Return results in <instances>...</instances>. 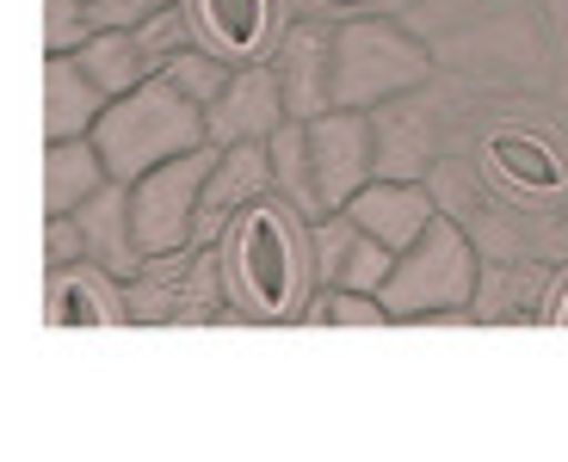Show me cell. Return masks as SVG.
Wrapping results in <instances>:
<instances>
[{
	"mask_svg": "<svg viewBox=\"0 0 568 462\" xmlns=\"http://www.w3.org/2000/svg\"><path fill=\"white\" fill-rule=\"evenodd\" d=\"M223 284L260 321L297 315L315 284L310 216L297 204H284V197L242 204V211L229 216V235H223Z\"/></svg>",
	"mask_w": 568,
	"mask_h": 462,
	"instance_id": "1",
	"label": "cell"
},
{
	"mask_svg": "<svg viewBox=\"0 0 568 462\" xmlns=\"http://www.w3.org/2000/svg\"><path fill=\"white\" fill-rule=\"evenodd\" d=\"M87 142L100 148V167L105 179L130 185L142 179L149 167H161V161H173V154L185 148H204V105L185 86H173L168 74H149V81H136L130 93L105 99L100 124L87 130Z\"/></svg>",
	"mask_w": 568,
	"mask_h": 462,
	"instance_id": "2",
	"label": "cell"
},
{
	"mask_svg": "<svg viewBox=\"0 0 568 462\" xmlns=\"http://www.w3.org/2000/svg\"><path fill=\"white\" fill-rule=\"evenodd\" d=\"M433 57L426 43L408 38L396 19H346L327 38V105L341 112H371V105H389V99L426 86Z\"/></svg>",
	"mask_w": 568,
	"mask_h": 462,
	"instance_id": "3",
	"label": "cell"
},
{
	"mask_svg": "<svg viewBox=\"0 0 568 462\" xmlns=\"http://www.w3.org/2000/svg\"><path fill=\"white\" fill-rule=\"evenodd\" d=\"M476 296V247L452 216H433L408 247L389 259L377 302L389 321H426V315H457Z\"/></svg>",
	"mask_w": 568,
	"mask_h": 462,
	"instance_id": "4",
	"label": "cell"
},
{
	"mask_svg": "<svg viewBox=\"0 0 568 462\" xmlns=\"http://www.w3.org/2000/svg\"><path fill=\"white\" fill-rule=\"evenodd\" d=\"M216 167V142L185 148L161 167H149L142 179H130V240L142 259H168L185 240L199 235V192Z\"/></svg>",
	"mask_w": 568,
	"mask_h": 462,
	"instance_id": "5",
	"label": "cell"
},
{
	"mask_svg": "<svg viewBox=\"0 0 568 462\" xmlns=\"http://www.w3.org/2000/svg\"><path fill=\"white\" fill-rule=\"evenodd\" d=\"M310 136V179H315V204L322 211H346V197L377 173V130L365 124V112H327L303 117Z\"/></svg>",
	"mask_w": 568,
	"mask_h": 462,
	"instance_id": "6",
	"label": "cell"
},
{
	"mask_svg": "<svg viewBox=\"0 0 568 462\" xmlns=\"http://www.w3.org/2000/svg\"><path fill=\"white\" fill-rule=\"evenodd\" d=\"M310 253H315V278L327 290H377L396 253L384 240H371L346 211H322L310 216Z\"/></svg>",
	"mask_w": 568,
	"mask_h": 462,
	"instance_id": "7",
	"label": "cell"
},
{
	"mask_svg": "<svg viewBox=\"0 0 568 462\" xmlns=\"http://www.w3.org/2000/svg\"><path fill=\"white\" fill-rule=\"evenodd\" d=\"M284 117V93L272 69H229V81L216 86V99L204 105V136L216 148L229 142H266Z\"/></svg>",
	"mask_w": 568,
	"mask_h": 462,
	"instance_id": "8",
	"label": "cell"
},
{
	"mask_svg": "<svg viewBox=\"0 0 568 462\" xmlns=\"http://www.w3.org/2000/svg\"><path fill=\"white\" fill-rule=\"evenodd\" d=\"M346 216H353L371 240H384L389 253H402L433 216H439V204H433V192H426L420 179H384V173H371V179L346 197Z\"/></svg>",
	"mask_w": 568,
	"mask_h": 462,
	"instance_id": "9",
	"label": "cell"
},
{
	"mask_svg": "<svg viewBox=\"0 0 568 462\" xmlns=\"http://www.w3.org/2000/svg\"><path fill=\"white\" fill-rule=\"evenodd\" d=\"M69 223H74V240H81V266H100L112 278H130L142 266L136 240H130V185L105 179L81 211H69Z\"/></svg>",
	"mask_w": 568,
	"mask_h": 462,
	"instance_id": "10",
	"label": "cell"
},
{
	"mask_svg": "<svg viewBox=\"0 0 568 462\" xmlns=\"http://www.w3.org/2000/svg\"><path fill=\"white\" fill-rule=\"evenodd\" d=\"M266 192H272L266 142H229V148H216V167L199 192V235H216L242 204H254V197H266Z\"/></svg>",
	"mask_w": 568,
	"mask_h": 462,
	"instance_id": "11",
	"label": "cell"
},
{
	"mask_svg": "<svg viewBox=\"0 0 568 462\" xmlns=\"http://www.w3.org/2000/svg\"><path fill=\"white\" fill-rule=\"evenodd\" d=\"M327 38L334 25H297L278 50V93H284V117H315L327 112Z\"/></svg>",
	"mask_w": 568,
	"mask_h": 462,
	"instance_id": "12",
	"label": "cell"
},
{
	"mask_svg": "<svg viewBox=\"0 0 568 462\" xmlns=\"http://www.w3.org/2000/svg\"><path fill=\"white\" fill-rule=\"evenodd\" d=\"M43 93H50V142L87 136L105 112V93L93 86V74L74 57H50V74H43Z\"/></svg>",
	"mask_w": 568,
	"mask_h": 462,
	"instance_id": "13",
	"label": "cell"
},
{
	"mask_svg": "<svg viewBox=\"0 0 568 462\" xmlns=\"http://www.w3.org/2000/svg\"><path fill=\"white\" fill-rule=\"evenodd\" d=\"M192 13L216 57H254L272 38V0H192Z\"/></svg>",
	"mask_w": 568,
	"mask_h": 462,
	"instance_id": "14",
	"label": "cell"
},
{
	"mask_svg": "<svg viewBox=\"0 0 568 462\" xmlns=\"http://www.w3.org/2000/svg\"><path fill=\"white\" fill-rule=\"evenodd\" d=\"M488 161H495L500 179H513L519 192H562V185H568L562 154H556L544 136H526V130H507V136H495Z\"/></svg>",
	"mask_w": 568,
	"mask_h": 462,
	"instance_id": "15",
	"label": "cell"
},
{
	"mask_svg": "<svg viewBox=\"0 0 568 462\" xmlns=\"http://www.w3.org/2000/svg\"><path fill=\"white\" fill-rule=\"evenodd\" d=\"M100 185H105V167H100V148H93V142L87 136L50 142V216L81 211Z\"/></svg>",
	"mask_w": 568,
	"mask_h": 462,
	"instance_id": "16",
	"label": "cell"
},
{
	"mask_svg": "<svg viewBox=\"0 0 568 462\" xmlns=\"http://www.w3.org/2000/svg\"><path fill=\"white\" fill-rule=\"evenodd\" d=\"M266 161H272V185L284 192V204H297L303 216H322L315 179H310V136H303V117H278V130L266 136Z\"/></svg>",
	"mask_w": 568,
	"mask_h": 462,
	"instance_id": "17",
	"label": "cell"
},
{
	"mask_svg": "<svg viewBox=\"0 0 568 462\" xmlns=\"http://www.w3.org/2000/svg\"><path fill=\"white\" fill-rule=\"evenodd\" d=\"M124 296H112V284H100V271L62 266L57 290H50V321H124Z\"/></svg>",
	"mask_w": 568,
	"mask_h": 462,
	"instance_id": "18",
	"label": "cell"
},
{
	"mask_svg": "<svg viewBox=\"0 0 568 462\" xmlns=\"http://www.w3.org/2000/svg\"><path fill=\"white\" fill-rule=\"evenodd\" d=\"M310 321H334V327H384L389 308L377 302V290H322L310 302Z\"/></svg>",
	"mask_w": 568,
	"mask_h": 462,
	"instance_id": "19",
	"label": "cell"
},
{
	"mask_svg": "<svg viewBox=\"0 0 568 462\" xmlns=\"http://www.w3.org/2000/svg\"><path fill=\"white\" fill-rule=\"evenodd\" d=\"M87 38H93L87 0H50V57H74Z\"/></svg>",
	"mask_w": 568,
	"mask_h": 462,
	"instance_id": "20",
	"label": "cell"
},
{
	"mask_svg": "<svg viewBox=\"0 0 568 462\" xmlns=\"http://www.w3.org/2000/svg\"><path fill=\"white\" fill-rule=\"evenodd\" d=\"M173 0H93L87 13H93V31L100 25H142V19H155L168 13Z\"/></svg>",
	"mask_w": 568,
	"mask_h": 462,
	"instance_id": "21",
	"label": "cell"
},
{
	"mask_svg": "<svg viewBox=\"0 0 568 462\" xmlns=\"http://www.w3.org/2000/svg\"><path fill=\"white\" fill-rule=\"evenodd\" d=\"M556 321H562V327H568V290H562V296H556Z\"/></svg>",
	"mask_w": 568,
	"mask_h": 462,
	"instance_id": "22",
	"label": "cell"
},
{
	"mask_svg": "<svg viewBox=\"0 0 568 462\" xmlns=\"http://www.w3.org/2000/svg\"><path fill=\"white\" fill-rule=\"evenodd\" d=\"M87 7H93V0H87Z\"/></svg>",
	"mask_w": 568,
	"mask_h": 462,
	"instance_id": "23",
	"label": "cell"
}]
</instances>
